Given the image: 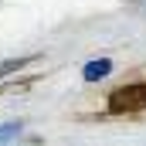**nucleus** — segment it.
<instances>
[{
	"mask_svg": "<svg viewBox=\"0 0 146 146\" xmlns=\"http://www.w3.org/2000/svg\"><path fill=\"white\" fill-rule=\"evenodd\" d=\"M146 109V85H122L109 95V112H143Z\"/></svg>",
	"mask_w": 146,
	"mask_h": 146,
	"instance_id": "1",
	"label": "nucleus"
},
{
	"mask_svg": "<svg viewBox=\"0 0 146 146\" xmlns=\"http://www.w3.org/2000/svg\"><path fill=\"white\" fill-rule=\"evenodd\" d=\"M109 72H112V61L109 58H99V61H88V65H85L82 78H85V82H99V78H106Z\"/></svg>",
	"mask_w": 146,
	"mask_h": 146,
	"instance_id": "2",
	"label": "nucleus"
},
{
	"mask_svg": "<svg viewBox=\"0 0 146 146\" xmlns=\"http://www.w3.org/2000/svg\"><path fill=\"white\" fill-rule=\"evenodd\" d=\"M27 61H31V58H17V61H3V65H0V75H10V72H17V68H24Z\"/></svg>",
	"mask_w": 146,
	"mask_h": 146,
	"instance_id": "3",
	"label": "nucleus"
},
{
	"mask_svg": "<svg viewBox=\"0 0 146 146\" xmlns=\"http://www.w3.org/2000/svg\"><path fill=\"white\" fill-rule=\"evenodd\" d=\"M24 126L21 122H7V126H0V139H10V136H17Z\"/></svg>",
	"mask_w": 146,
	"mask_h": 146,
	"instance_id": "4",
	"label": "nucleus"
}]
</instances>
